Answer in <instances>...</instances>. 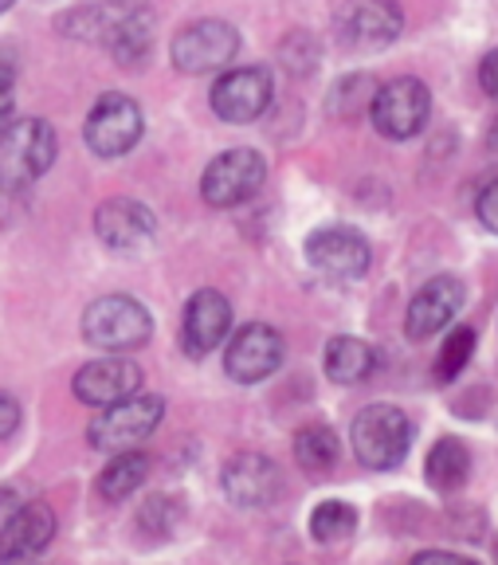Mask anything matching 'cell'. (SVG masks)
Here are the masks:
<instances>
[{
  "label": "cell",
  "mask_w": 498,
  "mask_h": 565,
  "mask_svg": "<svg viewBox=\"0 0 498 565\" xmlns=\"http://www.w3.org/2000/svg\"><path fill=\"white\" fill-rule=\"evenodd\" d=\"M475 353V330L472 327H455L447 334V342L440 345V358H436V377L440 381H452L463 373V365L472 362Z\"/></svg>",
  "instance_id": "obj_26"
},
{
  "label": "cell",
  "mask_w": 498,
  "mask_h": 565,
  "mask_svg": "<svg viewBox=\"0 0 498 565\" xmlns=\"http://www.w3.org/2000/svg\"><path fill=\"white\" fill-rule=\"evenodd\" d=\"M138 138H142V110L134 98L118 90L98 98L87 115V146L95 150V158H122L126 150H134Z\"/></svg>",
  "instance_id": "obj_11"
},
{
  "label": "cell",
  "mask_w": 498,
  "mask_h": 565,
  "mask_svg": "<svg viewBox=\"0 0 498 565\" xmlns=\"http://www.w3.org/2000/svg\"><path fill=\"white\" fill-rule=\"evenodd\" d=\"M424 476L436 491H459L467 483V476H472V451H467V444L455 440V436L436 440V448L427 451Z\"/></svg>",
  "instance_id": "obj_21"
},
{
  "label": "cell",
  "mask_w": 498,
  "mask_h": 565,
  "mask_svg": "<svg viewBox=\"0 0 498 565\" xmlns=\"http://www.w3.org/2000/svg\"><path fill=\"white\" fill-rule=\"evenodd\" d=\"M55 539V511L47 503H20L4 526H0V565L36 562Z\"/></svg>",
  "instance_id": "obj_18"
},
{
  "label": "cell",
  "mask_w": 498,
  "mask_h": 565,
  "mask_svg": "<svg viewBox=\"0 0 498 565\" xmlns=\"http://www.w3.org/2000/svg\"><path fill=\"white\" fill-rule=\"evenodd\" d=\"M4 9H12V0H0V12H4Z\"/></svg>",
  "instance_id": "obj_34"
},
{
  "label": "cell",
  "mask_w": 498,
  "mask_h": 565,
  "mask_svg": "<svg viewBox=\"0 0 498 565\" xmlns=\"http://www.w3.org/2000/svg\"><path fill=\"white\" fill-rule=\"evenodd\" d=\"M181 519H185V507H181L177 494H153L138 511V526L145 534H173L181 526Z\"/></svg>",
  "instance_id": "obj_25"
},
{
  "label": "cell",
  "mask_w": 498,
  "mask_h": 565,
  "mask_svg": "<svg viewBox=\"0 0 498 565\" xmlns=\"http://www.w3.org/2000/svg\"><path fill=\"white\" fill-rule=\"evenodd\" d=\"M338 456H342V444L329 424H306V428L294 433V459H299V468H306L311 476L329 471L338 463Z\"/></svg>",
  "instance_id": "obj_23"
},
{
  "label": "cell",
  "mask_w": 498,
  "mask_h": 565,
  "mask_svg": "<svg viewBox=\"0 0 498 565\" xmlns=\"http://www.w3.org/2000/svg\"><path fill=\"white\" fill-rule=\"evenodd\" d=\"M17 428H20V405H17V397H9V393L0 388V440H9Z\"/></svg>",
  "instance_id": "obj_30"
},
{
  "label": "cell",
  "mask_w": 498,
  "mask_h": 565,
  "mask_svg": "<svg viewBox=\"0 0 498 565\" xmlns=\"http://www.w3.org/2000/svg\"><path fill=\"white\" fill-rule=\"evenodd\" d=\"M153 334V318L130 295H102L83 315V338L102 353L142 350Z\"/></svg>",
  "instance_id": "obj_2"
},
{
  "label": "cell",
  "mask_w": 498,
  "mask_h": 565,
  "mask_svg": "<svg viewBox=\"0 0 498 565\" xmlns=\"http://www.w3.org/2000/svg\"><path fill=\"white\" fill-rule=\"evenodd\" d=\"M479 87L487 90L490 98H498V47L487 52V60L479 63Z\"/></svg>",
  "instance_id": "obj_31"
},
{
  "label": "cell",
  "mask_w": 498,
  "mask_h": 565,
  "mask_svg": "<svg viewBox=\"0 0 498 565\" xmlns=\"http://www.w3.org/2000/svg\"><path fill=\"white\" fill-rule=\"evenodd\" d=\"M357 526V511L349 503H342V499H326V503L314 507L311 514V534L318 542H342L349 539Z\"/></svg>",
  "instance_id": "obj_24"
},
{
  "label": "cell",
  "mask_w": 498,
  "mask_h": 565,
  "mask_svg": "<svg viewBox=\"0 0 498 565\" xmlns=\"http://www.w3.org/2000/svg\"><path fill=\"white\" fill-rule=\"evenodd\" d=\"M487 146H490V150H498V118L487 126Z\"/></svg>",
  "instance_id": "obj_33"
},
{
  "label": "cell",
  "mask_w": 498,
  "mask_h": 565,
  "mask_svg": "<svg viewBox=\"0 0 498 565\" xmlns=\"http://www.w3.org/2000/svg\"><path fill=\"white\" fill-rule=\"evenodd\" d=\"M463 299V282L455 275H436V279H427L409 302V315H404V334L412 342H424V338L440 334L444 327H452L455 315H459Z\"/></svg>",
  "instance_id": "obj_17"
},
{
  "label": "cell",
  "mask_w": 498,
  "mask_h": 565,
  "mask_svg": "<svg viewBox=\"0 0 498 565\" xmlns=\"http://www.w3.org/2000/svg\"><path fill=\"white\" fill-rule=\"evenodd\" d=\"M427 115H432V95L412 75H401V79L377 87L374 103H369V118H374L377 134H385L392 141L416 138L427 126Z\"/></svg>",
  "instance_id": "obj_5"
},
{
  "label": "cell",
  "mask_w": 498,
  "mask_h": 565,
  "mask_svg": "<svg viewBox=\"0 0 498 565\" xmlns=\"http://www.w3.org/2000/svg\"><path fill=\"white\" fill-rule=\"evenodd\" d=\"M377 365V353L369 342L354 334H342V338H329L326 345V377L338 381V385H357L374 373Z\"/></svg>",
  "instance_id": "obj_20"
},
{
  "label": "cell",
  "mask_w": 498,
  "mask_h": 565,
  "mask_svg": "<svg viewBox=\"0 0 498 565\" xmlns=\"http://www.w3.org/2000/svg\"><path fill=\"white\" fill-rule=\"evenodd\" d=\"M475 212H479L483 228L498 236V177L495 181H487V189H483L479 201H475Z\"/></svg>",
  "instance_id": "obj_27"
},
{
  "label": "cell",
  "mask_w": 498,
  "mask_h": 565,
  "mask_svg": "<svg viewBox=\"0 0 498 565\" xmlns=\"http://www.w3.org/2000/svg\"><path fill=\"white\" fill-rule=\"evenodd\" d=\"M24 216V189H12L0 181V224H12Z\"/></svg>",
  "instance_id": "obj_28"
},
{
  "label": "cell",
  "mask_w": 498,
  "mask_h": 565,
  "mask_svg": "<svg viewBox=\"0 0 498 565\" xmlns=\"http://www.w3.org/2000/svg\"><path fill=\"white\" fill-rule=\"evenodd\" d=\"M220 487L236 507H271L283 494V471L263 451H240L231 456L220 471Z\"/></svg>",
  "instance_id": "obj_12"
},
{
  "label": "cell",
  "mask_w": 498,
  "mask_h": 565,
  "mask_svg": "<svg viewBox=\"0 0 498 565\" xmlns=\"http://www.w3.org/2000/svg\"><path fill=\"white\" fill-rule=\"evenodd\" d=\"M59 32L83 40V44L110 47L118 63H142L153 44V12L130 0H102L59 17Z\"/></svg>",
  "instance_id": "obj_1"
},
{
  "label": "cell",
  "mask_w": 498,
  "mask_h": 565,
  "mask_svg": "<svg viewBox=\"0 0 498 565\" xmlns=\"http://www.w3.org/2000/svg\"><path fill=\"white\" fill-rule=\"evenodd\" d=\"M165 416V401L161 397H130L122 405H110L90 420L87 436L95 448L102 451H130L134 444H142Z\"/></svg>",
  "instance_id": "obj_8"
},
{
  "label": "cell",
  "mask_w": 498,
  "mask_h": 565,
  "mask_svg": "<svg viewBox=\"0 0 498 565\" xmlns=\"http://www.w3.org/2000/svg\"><path fill=\"white\" fill-rule=\"evenodd\" d=\"M138 388H142V370L126 353H107L75 373V397L90 408L122 405V401L138 397Z\"/></svg>",
  "instance_id": "obj_13"
},
{
  "label": "cell",
  "mask_w": 498,
  "mask_h": 565,
  "mask_svg": "<svg viewBox=\"0 0 498 565\" xmlns=\"http://www.w3.org/2000/svg\"><path fill=\"white\" fill-rule=\"evenodd\" d=\"M283 365V334L268 322H248L231 334L224 350V370L240 385H259Z\"/></svg>",
  "instance_id": "obj_10"
},
{
  "label": "cell",
  "mask_w": 498,
  "mask_h": 565,
  "mask_svg": "<svg viewBox=\"0 0 498 565\" xmlns=\"http://www.w3.org/2000/svg\"><path fill=\"white\" fill-rule=\"evenodd\" d=\"M412 565H479V562L459 557V554H447V550H424V554L412 557Z\"/></svg>",
  "instance_id": "obj_32"
},
{
  "label": "cell",
  "mask_w": 498,
  "mask_h": 565,
  "mask_svg": "<svg viewBox=\"0 0 498 565\" xmlns=\"http://www.w3.org/2000/svg\"><path fill=\"white\" fill-rule=\"evenodd\" d=\"M306 259L322 275H329V279H361L369 271L374 252H369V239L357 228L329 224V228H318L306 239Z\"/></svg>",
  "instance_id": "obj_14"
},
{
  "label": "cell",
  "mask_w": 498,
  "mask_h": 565,
  "mask_svg": "<svg viewBox=\"0 0 498 565\" xmlns=\"http://www.w3.org/2000/svg\"><path fill=\"white\" fill-rule=\"evenodd\" d=\"M404 28V12L397 0H346V9L334 20L342 47L349 52H381Z\"/></svg>",
  "instance_id": "obj_7"
},
{
  "label": "cell",
  "mask_w": 498,
  "mask_h": 565,
  "mask_svg": "<svg viewBox=\"0 0 498 565\" xmlns=\"http://www.w3.org/2000/svg\"><path fill=\"white\" fill-rule=\"evenodd\" d=\"M95 232L110 252L134 256V252H145L158 239V216L142 201L115 196V201H107L95 212Z\"/></svg>",
  "instance_id": "obj_15"
},
{
  "label": "cell",
  "mask_w": 498,
  "mask_h": 565,
  "mask_svg": "<svg viewBox=\"0 0 498 565\" xmlns=\"http://www.w3.org/2000/svg\"><path fill=\"white\" fill-rule=\"evenodd\" d=\"M268 181V161L256 150H224L220 158L208 161L205 177H201V196L213 209H236V204L251 201Z\"/></svg>",
  "instance_id": "obj_6"
},
{
  "label": "cell",
  "mask_w": 498,
  "mask_h": 565,
  "mask_svg": "<svg viewBox=\"0 0 498 565\" xmlns=\"http://www.w3.org/2000/svg\"><path fill=\"white\" fill-rule=\"evenodd\" d=\"M275 83L268 67H240L220 75L213 87V110L224 122H256L271 106Z\"/></svg>",
  "instance_id": "obj_16"
},
{
  "label": "cell",
  "mask_w": 498,
  "mask_h": 565,
  "mask_svg": "<svg viewBox=\"0 0 498 565\" xmlns=\"http://www.w3.org/2000/svg\"><path fill=\"white\" fill-rule=\"evenodd\" d=\"M349 440H354V456L361 459V468L392 471L397 463H404L412 448V420L397 405H369L357 413Z\"/></svg>",
  "instance_id": "obj_3"
},
{
  "label": "cell",
  "mask_w": 498,
  "mask_h": 565,
  "mask_svg": "<svg viewBox=\"0 0 498 565\" xmlns=\"http://www.w3.org/2000/svg\"><path fill=\"white\" fill-rule=\"evenodd\" d=\"M231 330V302L220 291H196L185 302V322H181V338H185V353L205 358L228 338Z\"/></svg>",
  "instance_id": "obj_19"
},
{
  "label": "cell",
  "mask_w": 498,
  "mask_h": 565,
  "mask_svg": "<svg viewBox=\"0 0 498 565\" xmlns=\"http://www.w3.org/2000/svg\"><path fill=\"white\" fill-rule=\"evenodd\" d=\"M12 110H17V87L9 71H0V134L12 126Z\"/></svg>",
  "instance_id": "obj_29"
},
{
  "label": "cell",
  "mask_w": 498,
  "mask_h": 565,
  "mask_svg": "<svg viewBox=\"0 0 498 565\" xmlns=\"http://www.w3.org/2000/svg\"><path fill=\"white\" fill-rule=\"evenodd\" d=\"M150 468H153V459L145 456V451H138V448L118 451V456L107 463V471L98 476V494L110 499V503H122L126 494H134L138 487L145 483Z\"/></svg>",
  "instance_id": "obj_22"
},
{
  "label": "cell",
  "mask_w": 498,
  "mask_h": 565,
  "mask_svg": "<svg viewBox=\"0 0 498 565\" xmlns=\"http://www.w3.org/2000/svg\"><path fill=\"white\" fill-rule=\"evenodd\" d=\"M55 150H59V141H55L52 122L44 118L12 122L0 134V181L12 189H28L52 169Z\"/></svg>",
  "instance_id": "obj_4"
},
{
  "label": "cell",
  "mask_w": 498,
  "mask_h": 565,
  "mask_svg": "<svg viewBox=\"0 0 498 565\" xmlns=\"http://www.w3.org/2000/svg\"><path fill=\"white\" fill-rule=\"evenodd\" d=\"M240 52V35L236 28L224 24V20H196V24L181 28L173 35V63L185 75H205V71H220L224 63L236 60Z\"/></svg>",
  "instance_id": "obj_9"
}]
</instances>
